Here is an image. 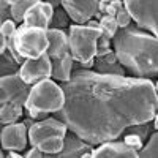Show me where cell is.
<instances>
[{
	"label": "cell",
	"instance_id": "cell-22",
	"mask_svg": "<svg viewBox=\"0 0 158 158\" xmlns=\"http://www.w3.org/2000/svg\"><path fill=\"white\" fill-rule=\"evenodd\" d=\"M68 24V15L65 13V10L62 8H59V10H56L54 8V15H52V18H51V22H49V27L52 25V29H63L65 25Z\"/></svg>",
	"mask_w": 158,
	"mask_h": 158
},
{
	"label": "cell",
	"instance_id": "cell-5",
	"mask_svg": "<svg viewBox=\"0 0 158 158\" xmlns=\"http://www.w3.org/2000/svg\"><path fill=\"white\" fill-rule=\"evenodd\" d=\"M63 103H65L63 89L57 85L56 81L46 77L32 84L24 103V109L27 112H44V114L59 112L63 108Z\"/></svg>",
	"mask_w": 158,
	"mask_h": 158
},
{
	"label": "cell",
	"instance_id": "cell-12",
	"mask_svg": "<svg viewBox=\"0 0 158 158\" xmlns=\"http://www.w3.org/2000/svg\"><path fill=\"white\" fill-rule=\"evenodd\" d=\"M54 15V6L49 2H36L33 6H30L22 18L24 25H30V27H40V29H49L51 18Z\"/></svg>",
	"mask_w": 158,
	"mask_h": 158
},
{
	"label": "cell",
	"instance_id": "cell-3",
	"mask_svg": "<svg viewBox=\"0 0 158 158\" xmlns=\"http://www.w3.org/2000/svg\"><path fill=\"white\" fill-rule=\"evenodd\" d=\"M48 49L46 30L30 25L16 27V32L11 36H6V51L18 65L25 59H35L43 56Z\"/></svg>",
	"mask_w": 158,
	"mask_h": 158
},
{
	"label": "cell",
	"instance_id": "cell-21",
	"mask_svg": "<svg viewBox=\"0 0 158 158\" xmlns=\"http://www.w3.org/2000/svg\"><path fill=\"white\" fill-rule=\"evenodd\" d=\"M138 156H141V158H156L158 156V135H156V131L150 135L146 146H142L139 149Z\"/></svg>",
	"mask_w": 158,
	"mask_h": 158
},
{
	"label": "cell",
	"instance_id": "cell-17",
	"mask_svg": "<svg viewBox=\"0 0 158 158\" xmlns=\"http://www.w3.org/2000/svg\"><path fill=\"white\" fill-rule=\"evenodd\" d=\"M24 112V104L11 100L6 103L0 104V123L8 125V123H15L19 120V117Z\"/></svg>",
	"mask_w": 158,
	"mask_h": 158
},
{
	"label": "cell",
	"instance_id": "cell-2",
	"mask_svg": "<svg viewBox=\"0 0 158 158\" xmlns=\"http://www.w3.org/2000/svg\"><path fill=\"white\" fill-rule=\"evenodd\" d=\"M114 54L122 67L136 73L138 77L158 74V40L149 32L136 27H122L112 36Z\"/></svg>",
	"mask_w": 158,
	"mask_h": 158
},
{
	"label": "cell",
	"instance_id": "cell-31",
	"mask_svg": "<svg viewBox=\"0 0 158 158\" xmlns=\"http://www.w3.org/2000/svg\"><path fill=\"white\" fill-rule=\"evenodd\" d=\"M8 158H19V156H22V153L21 152H16V150H8V155H6Z\"/></svg>",
	"mask_w": 158,
	"mask_h": 158
},
{
	"label": "cell",
	"instance_id": "cell-28",
	"mask_svg": "<svg viewBox=\"0 0 158 158\" xmlns=\"http://www.w3.org/2000/svg\"><path fill=\"white\" fill-rule=\"evenodd\" d=\"M25 156H27V158H33V156H35V158H41V156H44V155L40 152L36 147H33L32 150H29L27 153H25Z\"/></svg>",
	"mask_w": 158,
	"mask_h": 158
},
{
	"label": "cell",
	"instance_id": "cell-19",
	"mask_svg": "<svg viewBox=\"0 0 158 158\" xmlns=\"http://www.w3.org/2000/svg\"><path fill=\"white\" fill-rule=\"evenodd\" d=\"M36 2L40 0H18L16 3H13L10 6V16L15 22H22V18L25 15V11H27L30 6H33Z\"/></svg>",
	"mask_w": 158,
	"mask_h": 158
},
{
	"label": "cell",
	"instance_id": "cell-9",
	"mask_svg": "<svg viewBox=\"0 0 158 158\" xmlns=\"http://www.w3.org/2000/svg\"><path fill=\"white\" fill-rule=\"evenodd\" d=\"M60 5L76 24H85L98 11V0H60Z\"/></svg>",
	"mask_w": 158,
	"mask_h": 158
},
{
	"label": "cell",
	"instance_id": "cell-7",
	"mask_svg": "<svg viewBox=\"0 0 158 158\" xmlns=\"http://www.w3.org/2000/svg\"><path fill=\"white\" fill-rule=\"evenodd\" d=\"M67 125L62 120L54 117L44 118L40 122H33L29 128H27V139L32 144V147H36L40 142H43L46 139H52V138H65L67 135Z\"/></svg>",
	"mask_w": 158,
	"mask_h": 158
},
{
	"label": "cell",
	"instance_id": "cell-26",
	"mask_svg": "<svg viewBox=\"0 0 158 158\" xmlns=\"http://www.w3.org/2000/svg\"><path fill=\"white\" fill-rule=\"evenodd\" d=\"M123 142L125 144H128V146H131L133 149H136V150H139L144 144H142V139L138 136V135H135V133H128L125 138H123Z\"/></svg>",
	"mask_w": 158,
	"mask_h": 158
},
{
	"label": "cell",
	"instance_id": "cell-1",
	"mask_svg": "<svg viewBox=\"0 0 158 158\" xmlns=\"http://www.w3.org/2000/svg\"><path fill=\"white\" fill-rule=\"evenodd\" d=\"M62 122L82 141L98 146L117 139L128 127L149 123L156 115V84L147 77L76 70L63 85Z\"/></svg>",
	"mask_w": 158,
	"mask_h": 158
},
{
	"label": "cell",
	"instance_id": "cell-30",
	"mask_svg": "<svg viewBox=\"0 0 158 158\" xmlns=\"http://www.w3.org/2000/svg\"><path fill=\"white\" fill-rule=\"evenodd\" d=\"M109 2H111V0H98V11L100 13H104V8L108 6Z\"/></svg>",
	"mask_w": 158,
	"mask_h": 158
},
{
	"label": "cell",
	"instance_id": "cell-32",
	"mask_svg": "<svg viewBox=\"0 0 158 158\" xmlns=\"http://www.w3.org/2000/svg\"><path fill=\"white\" fill-rule=\"evenodd\" d=\"M3 2H5L6 5H10V6H11L13 3H16V2H18V0H3Z\"/></svg>",
	"mask_w": 158,
	"mask_h": 158
},
{
	"label": "cell",
	"instance_id": "cell-18",
	"mask_svg": "<svg viewBox=\"0 0 158 158\" xmlns=\"http://www.w3.org/2000/svg\"><path fill=\"white\" fill-rule=\"evenodd\" d=\"M97 68H98V73H103V74H122V76L125 74L123 67L118 63V60H117V57L112 51L106 56L98 57Z\"/></svg>",
	"mask_w": 158,
	"mask_h": 158
},
{
	"label": "cell",
	"instance_id": "cell-4",
	"mask_svg": "<svg viewBox=\"0 0 158 158\" xmlns=\"http://www.w3.org/2000/svg\"><path fill=\"white\" fill-rule=\"evenodd\" d=\"M68 52L73 60L89 70L95 65L94 57L97 52V40L101 35L100 27H90L87 24H73L68 29Z\"/></svg>",
	"mask_w": 158,
	"mask_h": 158
},
{
	"label": "cell",
	"instance_id": "cell-27",
	"mask_svg": "<svg viewBox=\"0 0 158 158\" xmlns=\"http://www.w3.org/2000/svg\"><path fill=\"white\" fill-rule=\"evenodd\" d=\"M123 6V2L122 0H111V2L108 3V6L104 8V13L103 15H109V16H115L117 10H120Z\"/></svg>",
	"mask_w": 158,
	"mask_h": 158
},
{
	"label": "cell",
	"instance_id": "cell-16",
	"mask_svg": "<svg viewBox=\"0 0 158 158\" xmlns=\"http://www.w3.org/2000/svg\"><path fill=\"white\" fill-rule=\"evenodd\" d=\"M85 150H92V144L82 141L81 138H77L76 135L74 136H67V135H65V138H63V147L54 156H65V158L81 156Z\"/></svg>",
	"mask_w": 158,
	"mask_h": 158
},
{
	"label": "cell",
	"instance_id": "cell-20",
	"mask_svg": "<svg viewBox=\"0 0 158 158\" xmlns=\"http://www.w3.org/2000/svg\"><path fill=\"white\" fill-rule=\"evenodd\" d=\"M98 27L101 30V35L106 36V38H112L117 32V22H115V18L114 16H109V15H103L98 21Z\"/></svg>",
	"mask_w": 158,
	"mask_h": 158
},
{
	"label": "cell",
	"instance_id": "cell-14",
	"mask_svg": "<svg viewBox=\"0 0 158 158\" xmlns=\"http://www.w3.org/2000/svg\"><path fill=\"white\" fill-rule=\"evenodd\" d=\"M25 87H27V84L19 77L18 73H10V74L0 76V104L11 101Z\"/></svg>",
	"mask_w": 158,
	"mask_h": 158
},
{
	"label": "cell",
	"instance_id": "cell-13",
	"mask_svg": "<svg viewBox=\"0 0 158 158\" xmlns=\"http://www.w3.org/2000/svg\"><path fill=\"white\" fill-rule=\"evenodd\" d=\"M46 36H48L46 54L49 56V59H57L68 54V35L62 29L49 27L46 30Z\"/></svg>",
	"mask_w": 158,
	"mask_h": 158
},
{
	"label": "cell",
	"instance_id": "cell-29",
	"mask_svg": "<svg viewBox=\"0 0 158 158\" xmlns=\"http://www.w3.org/2000/svg\"><path fill=\"white\" fill-rule=\"evenodd\" d=\"M6 51V36L0 32V54H3Z\"/></svg>",
	"mask_w": 158,
	"mask_h": 158
},
{
	"label": "cell",
	"instance_id": "cell-11",
	"mask_svg": "<svg viewBox=\"0 0 158 158\" xmlns=\"http://www.w3.org/2000/svg\"><path fill=\"white\" fill-rule=\"evenodd\" d=\"M94 158H136L138 150L131 146L125 144L123 141H106L98 144L97 149H92Z\"/></svg>",
	"mask_w": 158,
	"mask_h": 158
},
{
	"label": "cell",
	"instance_id": "cell-6",
	"mask_svg": "<svg viewBox=\"0 0 158 158\" xmlns=\"http://www.w3.org/2000/svg\"><path fill=\"white\" fill-rule=\"evenodd\" d=\"M158 0H123V8L130 13L131 21L138 27L149 30L152 35L158 32Z\"/></svg>",
	"mask_w": 158,
	"mask_h": 158
},
{
	"label": "cell",
	"instance_id": "cell-25",
	"mask_svg": "<svg viewBox=\"0 0 158 158\" xmlns=\"http://www.w3.org/2000/svg\"><path fill=\"white\" fill-rule=\"evenodd\" d=\"M0 32H2L5 36H11L13 33L16 32V22L13 21L11 18H6L0 22Z\"/></svg>",
	"mask_w": 158,
	"mask_h": 158
},
{
	"label": "cell",
	"instance_id": "cell-23",
	"mask_svg": "<svg viewBox=\"0 0 158 158\" xmlns=\"http://www.w3.org/2000/svg\"><path fill=\"white\" fill-rule=\"evenodd\" d=\"M112 49H111V40L100 35L98 40H97V52H95V57H100V56H106L109 54Z\"/></svg>",
	"mask_w": 158,
	"mask_h": 158
},
{
	"label": "cell",
	"instance_id": "cell-24",
	"mask_svg": "<svg viewBox=\"0 0 158 158\" xmlns=\"http://www.w3.org/2000/svg\"><path fill=\"white\" fill-rule=\"evenodd\" d=\"M115 22H117V27H127V25H130L131 24V16H130V13L122 6L120 10H117V13H115Z\"/></svg>",
	"mask_w": 158,
	"mask_h": 158
},
{
	"label": "cell",
	"instance_id": "cell-8",
	"mask_svg": "<svg viewBox=\"0 0 158 158\" xmlns=\"http://www.w3.org/2000/svg\"><path fill=\"white\" fill-rule=\"evenodd\" d=\"M18 74L27 85H32L38 81H41V79L51 77V59H49V56L44 52L40 57L25 59L19 65Z\"/></svg>",
	"mask_w": 158,
	"mask_h": 158
},
{
	"label": "cell",
	"instance_id": "cell-15",
	"mask_svg": "<svg viewBox=\"0 0 158 158\" xmlns=\"http://www.w3.org/2000/svg\"><path fill=\"white\" fill-rule=\"evenodd\" d=\"M73 57L71 54H65L57 59H51V77L56 81L65 82L71 77V70H73Z\"/></svg>",
	"mask_w": 158,
	"mask_h": 158
},
{
	"label": "cell",
	"instance_id": "cell-34",
	"mask_svg": "<svg viewBox=\"0 0 158 158\" xmlns=\"http://www.w3.org/2000/svg\"><path fill=\"white\" fill-rule=\"evenodd\" d=\"M2 21H3V19H2V18H0V22H2Z\"/></svg>",
	"mask_w": 158,
	"mask_h": 158
},
{
	"label": "cell",
	"instance_id": "cell-33",
	"mask_svg": "<svg viewBox=\"0 0 158 158\" xmlns=\"http://www.w3.org/2000/svg\"><path fill=\"white\" fill-rule=\"evenodd\" d=\"M3 156V149H2V146H0V158Z\"/></svg>",
	"mask_w": 158,
	"mask_h": 158
},
{
	"label": "cell",
	"instance_id": "cell-10",
	"mask_svg": "<svg viewBox=\"0 0 158 158\" xmlns=\"http://www.w3.org/2000/svg\"><path fill=\"white\" fill-rule=\"evenodd\" d=\"M0 142H2V149L5 150H16L22 152L27 147V127L22 123H8L0 131Z\"/></svg>",
	"mask_w": 158,
	"mask_h": 158
}]
</instances>
